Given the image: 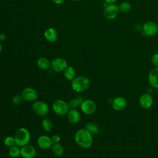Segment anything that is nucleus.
<instances>
[{
  "label": "nucleus",
  "mask_w": 158,
  "mask_h": 158,
  "mask_svg": "<svg viewBox=\"0 0 158 158\" xmlns=\"http://www.w3.org/2000/svg\"><path fill=\"white\" fill-rule=\"evenodd\" d=\"M74 139L80 148L84 149L90 148L93 141L92 134L85 128H80L75 132Z\"/></svg>",
  "instance_id": "obj_1"
},
{
  "label": "nucleus",
  "mask_w": 158,
  "mask_h": 158,
  "mask_svg": "<svg viewBox=\"0 0 158 158\" xmlns=\"http://www.w3.org/2000/svg\"><path fill=\"white\" fill-rule=\"evenodd\" d=\"M90 86V81L88 78L85 76L75 77L72 80L71 86L76 92L81 93L86 91Z\"/></svg>",
  "instance_id": "obj_2"
},
{
  "label": "nucleus",
  "mask_w": 158,
  "mask_h": 158,
  "mask_svg": "<svg viewBox=\"0 0 158 158\" xmlns=\"http://www.w3.org/2000/svg\"><path fill=\"white\" fill-rule=\"evenodd\" d=\"M14 137L15 140L16 145L21 147L28 144L31 139L30 131L24 127H20L17 129Z\"/></svg>",
  "instance_id": "obj_3"
},
{
  "label": "nucleus",
  "mask_w": 158,
  "mask_h": 158,
  "mask_svg": "<svg viewBox=\"0 0 158 158\" xmlns=\"http://www.w3.org/2000/svg\"><path fill=\"white\" fill-rule=\"evenodd\" d=\"M52 110L58 115H67L69 110L68 104L62 99H56L52 103Z\"/></svg>",
  "instance_id": "obj_4"
},
{
  "label": "nucleus",
  "mask_w": 158,
  "mask_h": 158,
  "mask_svg": "<svg viewBox=\"0 0 158 158\" xmlns=\"http://www.w3.org/2000/svg\"><path fill=\"white\" fill-rule=\"evenodd\" d=\"M32 109L34 112L40 117L46 116L49 111L48 105L44 101H35L32 104Z\"/></svg>",
  "instance_id": "obj_5"
},
{
  "label": "nucleus",
  "mask_w": 158,
  "mask_h": 158,
  "mask_svg": "<svg viewBox=\"0 0 158 158\" xmlns=\"http://www.w3.org/2000/svg\"><path fill=\"white\" fill-rule=\"evenodd\" d=\"M118 6L114 4H107L104 7L103 11L104 17L107 20H112L115 19L119 13Z\"/></svg>",
  "instance_id": "obj_6"
},
{
  "label": "nucleus",
  "mask_w": 158,
  "mask_h": 158,
  "mask_svg": "<svg viewBox=\"0 0 158 158\" xmlns=\"http://www.w3.org/2000/svg\"><path fill=\"white\" fill-rule=\"evenodd\" d=\"M80 109L82 112L85 114L91 115L96 111V104L91 99H85L81 103Z\"/></svg>",
  "instance_id": "obj_7"
},
{
  "label": "nucleus",
  "mask_w": 158,
  "mask_h": 158,
  "mask_svg": "<svg viewBox=\"0 0 158 158\" xmlns=\"http://www.w3.org/2000/svg\"><path fill=\"white\" fill-rule=\"evenodd\" d=\"M21 95L23 99L27 102H34L38 98L37 91L31 87L24 88L22 91Z\"/></svg>",
  "instance_id": "obj_8"
},
{
  "label": "nucleus",
  "mask_w": 158,
  "mask_h": 158,
  "mask_svg": "<svg viewBox=\"0 0 158 158\" xmlns=\"http://www.w3.org/2000/svg\"><path fill=\"white\" fill-rule=\"evenodd\" d=\"M67 66L66 60L62 57L56 58L51 62V67L56 72H60L64 71Z\"/></svg>",
  "instance_id": "obj_9"
},
{
  "label": "nucleus",
  "mask_w": 158,
  "mask_h": 158,
  "mask_svg": "<svg viewBox=\"0 0 158 158\" xmlns=\"http://www.w3.org/2000/svg\"><path fill=\"white\" fill-rule=\"evenodd\" d=\"M143 30L147 36H154L158 33V25L154 22L149 21L143 25Z\"/></svg>",
  "instance_id": "obj_10"
},
{
  "label": "nucleus",
  "mask_w": 158,
  "mask_h": 158,
  "mask_svg": "<svg viewBox=\"0 0 158 158\" xmlns=\"http://www.w3.org/2000/svg\"><path fill=\"white\" fill-rule=\"evenodd\" d=\"M138 102L142 108L144 109H148L151 108L153 105V98L151 94L144 93L139 96Z\"/></svg>",
  "instance_id": "obj_11"
},
{
  "label": "nucleus",
  "mask_w": 158,
  "mask_h": 158,
  "mask_svg": "<svg viewBox=\"0 0 158 158\" xmlns=\"http://www.w3.org/2000/svg\"><path fill=\"white\" fill-rule=\"evenodd\" d=\"M112 107L116 111H121L125 109L127 106L126 99L122 96H117L112 100Z\"/></svg>",
  "instance_id": "obj_12"
},
{
  "label": "nucleus",
  "mask_w": 158,
  "mask_h": 158,
  "mask_svg": "<svg viewBox=\"0 0 158 158\" xmlns=\"http://www.w3.org/2000/svg\"><path fill=\"white\" fill-rule=\"evenodd\" d=\"M37 144L42 149H48L52 147L53 143L51 138L47 135H41L37 139Z\"/></svg>",
  "instance_id": "obj_13"
},
{
  "label": "nucleus",
  "mask_w": 158,
  "mask_h": 158,
  "mask_svg": "<svg viewBox=\"0 0 158 158\" xmlns=\"http://www.w3.org/2000/svg\"><path fill=\"white\" fill-rule=\"evenodd\" d=\"M36 154L35 148L28 144L22 146L20 149V156L23 158H34Z\"/></svg>",
  "instance_id": "obj_14"
},
{
  "label": "nucleus",
  "mask_w": 158,
  "mask_h": 158,
  "mask_svg": "<svg viewBox=\"0 0 158 158\" xmlns=\"http://www.w3.org/2000/svg\"><path fill=\"white\" fill-rule=\"evenodd\" d=\"M148 79V83L152 88L158 89V67H154L150 70Z\"/></svg>",
  "instance_id": "obj_15"
},
{
  "label": "nucleus",
  "mask_w": 158,
  "mask_h": 158,
  "mask_svg": "<svg viewBox=\"0 0 158 158\" xmlns=\"http://www.w3.org/2000/svg\"><path fill=\"white\" fill-rule=\"evenodd\" d=\"M67 117L69 122L73 124L78 123L81 118L80 114L77 109H69Z\"/></svg>",
  "instance_id": "obj_16"
},
{
  "label": "nucleus",
  "mask_w": 158,
  "mask_h": 158,
  "mask_svg": "<svg viewBox=\"0 0 158 158\" xmlns=\"http://www.w3.org/2000/svg\"><path fill=\"white\" fill-rule=\"evenodd\" d=\"M44 35L45 39L50 43L55 42L57 40L58 36L56 30L52 27L47 28L44 31Z\"/></svg>",
  "instance_id": "obj_17"
},
{
  "label": "nucleus",
  "mask_w": 158,
  "mask_h": 158,
  "mask_svg": "<svg viewBox=\"0 0 158 158\" xmlns=\"http://www.w3.org/2000/svg\"><path fill=\"white\" fill-rule=\"evenodd\" d=\"M85 99L81 96H78L72 99L69 100L67 102L69 107L70 109H77L78 107H80L81 103Z\"/></svg>",
  "instance_id": "obj_18"
},
{
  "label": "nucleus",
  "mask_w": 158,
  "mask_h": 158,
  "mask_svg": "<svg viewBox=\"0 0 158 158\" xmlns=\"http://www.w3.org/2000/svg\"><path fill=\"white\" fill-rule=\"evenodd\" d=\"M76 75L75 69L72 66H67L64 70V76L65 78L69 81L73 80Z\"/></svg>",
  "instance_id": "obj_19"
},
{
  "label": "nucleus",
  "mask_w": 158,
  "mask_h": 158,
  "mask_svg": "<svg viewBox=\"0 0 158 158\" xmlns=\"http://www.w3.org/2000/svg\"><path fill=\"white\" fill-rule=\"evenodd\" d=\"M37 65L41 70H47L51 67V62L44 57H41L37 60Z\"/></svg>",
  "instance_id": "obj_20"
},
{
  "label": "nucleus",
  "mask_w": 158,
  "mask_h": 158,
  "mask_svg": "<svg viewBox=\"0 0 158 158\" xmlns=\"http://www.w3.org/2000/svg\"><path fill=\"white\" fill-rule=\"evenodd\" d=\"M51 149L54 155H55L57 157L62 156L64 151L63 146L59 143H54L51 147Z\"/></svg>",
  "instance_id": "obj_21"
},
{
  "label": "nucleus",
  "mask_w": 158,
  "mask_h": 158,
  "mask_svg": "<svg viewBox=\"0 0 158 158\" xmlns=\"http://www.w3.org/2000/svg\"><path fill=\"white\" fill-rule=\"evenodd\" d=\"M41 126L42 128L45 131H50L52 128V123L50 118L48 117H44L41 122Z\"/></svg>",
  "instance_id": "obj_22"
},
{
  "label": "nucleus",
  "mask_w": 158,
  "mask_h": 158,
  "mask_svg": "<svg viewBox=\"0 0 158 158\" xmlns=\"http://www.w3.org/2000/svg\"><path fill=\"white\" fill-rule=\"evenodd\" d=\"M85 128L89 131L92 135L93 134H98L99 132V127L94 123L93 122H88L86 125Z\"/></svg>",
  "instance_id": "obj_23"
},
{
  "label": "nucleus",
  "mask_w": 158,
  "mask_h": 158,
  "mask_svg": "<svg viewBox=\"0 0 158 158\" xmlns=\"http://www.w3.org/2000/svg\"><path fill=\"white\" fill-rule=\"evenodd\" d=\"M9 154L12 158H17L20 156V149L17 145L10 148L9 150Z\"/></svg>",
  "instance_id": "obj_24"
},
{
  "label": "nucleus",
  "mask_w": 158,
  "mask_h": 158,
  "mask_svg": "<svg viewBox=\"0 0 158 158\" xmlns=\"http://www.w3.org/2000/svg\"><path fill=\"white\" fill-rule=\"evenodd\" d=\"M131 7V6L130 3L128 2H127V1H123L118 5L119 11L121 12H123V13L128 12L130 10Z\"/></svg>",
  "instance_id": "obj_25"
},
{
  "label": "nucleus",
  "mask_w": 158,
  "mask_h": 158,
  "mask_svg": "<svg viewBox=\"0 0 158 158\" xmlns=\"http://www.w3.org/2000/svg\"><path fill=\"white\" fill-rule=\"evenodd\" d=\"M4 144L6 146L9 147V148H11L14 146H15L16 143H15L14 137L11 136H8L6 137L4 139Z\"/></svg>",
  "instance_id": "obj_26"
},
{
  "label": "nucleus",
  "mask_w": 158,
  "mask_h": 158,
  "mask_svg": "<svg viewBox=\"0 0 158 158\" xmlns=\"http://www.w3.org/2000/svg\"><path fill=\"white\" fill-rule=\"evenodd\" d=\"M23 101V98L21 94H16L14 96H13L12 99V102L13 104L15 105H19Z\"/></svg>",
  "instance_id": "obj_27"
},
{
  "label": "nucleus",
  "mask_w": 158,
  "mask_h": 158,
  "mask_svg": "<svg viewBox=\"0 0 158 158\" xmlns=\"http://www.w3.org/2000/svg\"><path fill=\"white\" fill-rule=\"evenodd\" d=\"M152 64L155 66V67H158V52L154 53L151 58Z\"/></svg>",
  "instance_id": "obj_28"
},
{
  "label": "nucleus",
  "mask_w": 158,
  "mask_h": 158,
  "mask_svg": "<svg viewBox=\"0 0 158 158\" xmlns=\"http://www.w3.org/2000/svg\"><path fill=\"white\" fill-rule=\"evenodd\" d=\"M60 137L59 135H54L52 137H51V139L52 141L54 143H59L60 141Z\"/></svg>",
  "instance_id": "obj_29"
},
{
  "label": "nucleus",
  "mask_w": 158,
  "mask_h": 158,
  "mask_svg": "<svg viewBox=\"0 0 158 158\" xmlns=\"http://www.w3.org/2000/svg\"><path fill=\"white\" fill-rule=\"evenodd\" d=\"M65 0H52V1L57 4H62L64 2Z\"/></svg>",
  "instance_id": "obj_30"
},
{
  "label": "nucleus",
  "mask_w": 158,
  "mask_h": 158,
  "mask_svg": "<svg viewBox=\"0 0 158 158\" xmlns=\"http://www.w3.org/2000/svg\"><path fill=\"white\" fill-rule=\"evenodd\" d=\"M6 38V36L5 34L4 33H0V41H4Z\"/></svg>",
  "instance_id": "obj_31"
},
{
  "label": "nucleus",
  "mask_w": 158,
  "mask_h": 158,
  "mask_svg": "<svg viewBox=\"0 0 158 158\" xmlns=\"http://www.w3.org/2000/svg\"><path fill=\"white\" fill-rule=\"evenodd\" d=\"M106 2L107 4H114L115 3L117 0H104Z\"/></svg>",
  "instance_id": "obj_32"
},
{
  "label": "nucleus",
  "mask_w": 158,
  "mask_h": 158,
  "mask_svg": "<svg viewBox=\"0 0 158 158\" xmlns=\"http://www.w3.org/2000/svg\"><path fill=\"white\" fill-rule=\"evenodd\" d=\"M1 50H2V46H1V44L0 43V52H1Z\"/></svg>",
  "instance_id": "obj_33"
},
{
  "label": "nucleus",
  "mask_w": 158,
  "mask_h": 158,
  "mask_svg": "<svg viewBox=\"0 0 158 158\" xmlns=\"http://www.w3.org/2000/svg\"><path fill=\"white\" fill-rule=\"evenodd\" d=\"M73 1H81V0H72Z\"/></svg>",
  "instance_id": "obj_34"
},
{
  "label": "nucleus",
  "mask_w": 158,
  "mask_h": 158,
  "mask_svg": "<svg viewBox=\"0 0 158 158\" xmlns=\"http://www.w3.org/2000/svg\"><path fill=\"white\" fill-rule=\"evenodd\" d=\"M157 139H158V137H157Z\"/></svg>",
  "instance_id": "obj_35"
}]
</instances>
